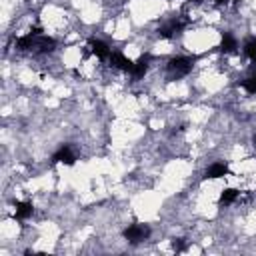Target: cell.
Wrapping results in <instances>:
<instances>
[{
    "mask_svg": "<svg viewBox=\"0 0 256 256\" xmlns=\"http://www.w3.org/2000/svg\"><path fill=\"white\" fill-rule=\"evenodd\" d=\"M122 236H124L128 242H132V244L142 242V240H146V238L150 236V226H148V224H130V226L122 232Z\"/></svg>",
    "mask_w": 256,
    "mask_h": 256,
    "instance_id": "6da1fadb",
    "label": "cell"
},
{
    "mask_svg": "<svg viewBox=\"0 0 256 256\" xmlns=\"http://www.w3.org/2000/svg\"><path fill=\"white\" fill-rule=\"evenodd\" d=\"M34 206L32 202H16V210H14V218L18 220H26L28 216H32Z\"/></svg>",
    "mask_w": 256,
    "mask_h": 256,
    "instance_id": "ba28073f",
    "label": "cell"
},
{
    "mask_svg": "<svg viewBox=\"0 0 256 256\" xmlns=\"http://www.w3.org/2000/svg\"><path fill=\"white\" fill-rule=\"evenodd\" d=\"M172 246H174V250H184V246H186V244H184V240H182V238H178V240H174V244H172Z\"/></svg>",
    "mask_w": 256,
    "mask_h": 256,
    "instance_id": "4fadbf2b",
    "label": "cell"
},
{
    "mask_svg": "<svg viewBox=\"0 0 256 256\" xmlns=\"http://www.w3.org/2000/svg\"><path fill=\"white\" fill-rule=\"evenodd\" d=\"M228 174V164L226 162H214V164H210L208 168H206V172H204V178L208 180H214V178H222V176H226Z\"/></svg>",
    "mask_w": 256,
    "mask_h": 256,
    "instance_id": "8992f818",
    "label": "cell"
},
{
    "mask_svg": "<svg viewBox=\"0 0 256 256\" xmlns=\"http://www.w3.org/2000/svg\"><path fill=\"white\" fill-rule=\"evenodd\" d=\"M52 162H60V164H74L76 162V156H74V152L70 150V146H60L56 152H54V156H52Z\"/></svg>",
    "mask_w": 256,
    "mask_h": 256,
    "instance_id": "277c9868",
    "label": "cell"
},
{
    "mask_svg": "<svg viewBox=\"0 0 256 256\" xmlns=\"http://www.w3.org/2000/svg\"><path fill=\"white\" fill-rule=\"evenodd\" d=\"M244 54L254 62L256 60V38H250L246 44H244Z\"/></svg>",
    "mask_w": 256,
    "mask_h": 256,
    "instance_id": "7c38bea8",
    "label": "cell"
},
{
    "mask_svg": "<svg viewBox=\"0 0 256 256\" xmlns=\"http://www.w3.org/2000/svg\"><path fill=\"white\" fill-rule=\"evenodd\" d=\"M254 144H256V134H254Z\"/></svg>",
    "mask_w": 256,
    "mask_h": 256,
    "instance_id": "2e32d148",
    "label": "cell"
},
{
    "mask_svg": "<svg viewBox=\"0 0 256 256\" xmlns=\"http://www.w3.org/2000/svg\"><path fill=\"white\" fill-rule=\"evenodd\" d=\"M192 64H194V58L190 56H176L168 62V70L174 74V76H184L192 70Z\"/></svg>",
    "mask_w": 256,
    "mask_h": 256,
    "instance_id": "7a4b0ae2",
    "label": "cell"
},
{
    "mask_svg": "<svg viewBox=\"0 0 256 256\" xmlns=\"http://www.w3.org/2000/svg\"><path fill=\"white\" fill-rule=\"evenodd\" d=\"M90 52L94 54V56H98L100 60H106V58H110V46L106 44V42H102V40H96V38H92L90 40Z\"/></svg>",
    "mask_w": 256,
    "mask_h": 256,
    "instance_id": "5b68a950",
    "label": "cell"
},
{
    "mask_svg": "<svg viewBox=\"0 0 256 256\" xmlns=\"http://www.w3.org/2000/svg\"><path fill=\"white\" fill-rule=\"evenodd\" d=\"M108 62H110L112 68H118V70H124V72H132V68H134V62L130 58H126L122 52H118V50L110 54Z\"/></svg>",
    "mask_w": 256,
    "mask_h": 256,
    "instance_id": "3957f363",
    "label": "cell"
},
{
    "mask_svg": "<svg viewBox=\"0 0 256 256\" xmlns=\"http://www.w3.org/2000/svg\"><path fill=\"white\" fill-rule=\"evenodd\" d=\"M190 2H194V4H200V2H202V0H190Z\"/></svg>",
    "mask_w": 256,
    "mask_h": 256,
    "instance_id": "9a60e30c",
    "label": "cell"
},
{
    "mask_svg": "<svg viewBox=\"0 0 256 256\" xmlns=\"http://www.w3.org/2000/svg\"><path fill=\"white\" fill-rule=\"evenodd\" d=\"M214 2H216V4H218V6H222V4H228V2H230V0H214Z\"/></svg>",
    "mask_w": 256,
    "mask_h": 256,
    "instance_id": "5bb4252c",
    "label": "cell"
},
{
    "mask_svg": "<svg viewBox=\"0 0 256 256\" xmlns=\"http://www.w3.org/2000/svg\"><path fill=\"white\" fill-rule=\"evenodd\" d=\"M236 48H238L236 38L230 36V34H224V36H222V42H220V50H222V52H236Z\"/></svg>",
    "mask_w": 256,
    "mask_h": 256,
    "instance_id": "9c48e42d",
    "label": "cell"
},
{
    "mask_svg": "<svg viewBox=\"0 0 256 256\" xmlns=\"http://www.w3.org/2000/svg\"><path fill=\"white\" fill-rule=\"evenodd\" d=\"M148 62H150V54H144V56H140V60L138 62H134V68H132V76L134 78H142L144 74H146V70H148Z\"/></svg>",
    "mask_w": 256,
    "mask_h": 256,
    "instance_id": "52a82bcc",
    "label": "cell"
},
{
    "mask_svg": "<svg viewBox=\"0 0 256 256\" xmlns=\"http://www.w3.org/2000/svg\"><path fill=\"white\" fill-rule=\"evenodd\" d=\"M238 194H240V192H238L236 188H226V190L220 194V202H222V204H232V202L238 198Z\"/></svg>",
    "mask_w": 256,
    "mask_h": 256,
    "instance_id": "8fae6325",
    "label": "cell"
},
{
    "mask_svg": "<svg viewBox=\"0 0 256 256\" xmlns=\"http://www.w3.org/2000/svg\"><path fill=\"white\" fill-rule=\"evenodd\" d=\"M240 86L246 90V92H250V94H256V70L248 76V78H244L242 82H240Z\"/></svg>",
    "mask_w": 256,
    "mask_h": 256,
    "instance_id": "30bf717a",
    "label": "cell"
}]
</instances>
